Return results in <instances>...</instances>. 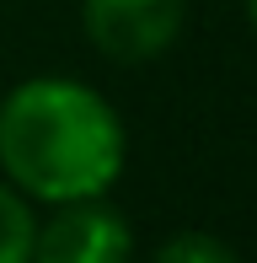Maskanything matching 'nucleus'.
Segmentation results:
<instances>
[{
    "instance_id": "423d86ee",
    "label": "nucleus",
    "mask_w": 257,
    "mask_h": 263,
    "mask_svg": "<svg viewBox=\"0 0 257 263\" xmlns=\"http://www.w3.org/2000/svg\"><path fill=\"white\" fill-rule=\"evenodd\" d=\"M247 22H252V32H257V0H247Z\"/></svg>"
},
{
    "instance_id": "f03ea898",
    "label": "nucleus",
    "mask_w": 257,
    "mask_h": 263,
    "mask_svg": "<svg viewBox=\"0 0 257 263\" xmlns=\"http://www.w3.org/2000/svg\"><path fill=\"white\" fill-rule=\"evenodd\" d=\"M188 0H80V27L113 65H150L182 38Z\"/></svg>"
},
{
    "instance_id": "f257e3e1",
    "label": "nucleus",
    "mask_w": 257,
    "mask_h": 263,
    "mask_svg": "<svg viewBox=\"0 0 257 263\" xmlns=\"http://www.w3.org/2000/svg\"><path fill=\"white\" fill-rule=\"evenodd\" d=\"M128 166L118 107L75 76H27L0 97V177L32 204L102 199Z\"/></svg>"
},
{
    "instance_id": "20e7f679",
    "label": "nucleus",
    "mask_w": 257,
    "mask_h": 263,
    "mask_svg": "<svg viewBox=\"0 0 257 263\" xmlns=\"http://www.w3.org/2000/svg\"><path fill=\"white\" fill-rule=\"evenodd\" d=\"M32 236H38L32 199H22L0 177V263H32Z\"/></svg>"
},
{
    "instance_id": "7ed1b4c3",
    "label": "nucleus",
    "mask_w": 257,
    "mask_h": 263,
    "mask_svg": "<svg viewBox=\"0 0 257 263\" xmlns=\"http://www.w3.org/2000/svg\"><path fill=\"white\" fill-rule=\"evenodd\" d=\"M32 263H134V226L108 194L49 204V220H38L32 236Z\"/></svg>"
},
{
    "instance_id": "39448f33",
    "label": "nucleus",
    "mask_w": 257,
    "mask_h": 263,
    "mask_svg": "<svg viewBox=\"0 0 257 263\" xmlns=\"http://www.w3.org/2000/svg\"><path fill=\"white\" fill-rule=\"evenodd\" d=\"M150 263H241V258H236V247H230L225 236L188 226V231H172L166 242L150 253Z\"/></svg>"
}]
</instances>
